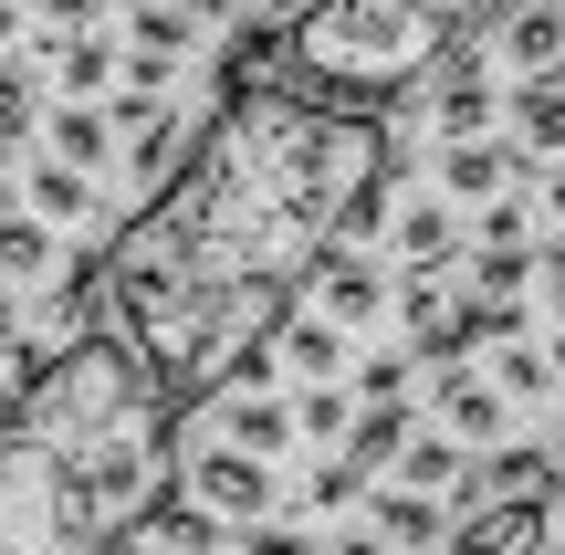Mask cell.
Instances as JSON below:
<instances>
[{
  "label": "cell",
  "instance_id": "5b68a950",
  "mask_svg": "<svg viewBox=\"0 0 565 555\" xmlns=\"http://www.w3.org/2000/svg\"><path fill=\"white\" fill-rule=\"evenodd\" d=\"M450 555H545V503H482L450 535Z\"/></svg>",
  "mask_w": 565,
  "mask_h": 555
},
{
  "label": "cell",
  "instance_id": "8992f818",
  "mask_svg": "<svg viewBox=\"0 0 565 555\" xmlns=\"http://www.w3.org/2000/svg\"><path fill=\"white\" fill-rule=\"evenodd\" d=\"M315 314H324V325H366V314H377V273H366L356 263V252H324V273H315Z\"/></svg>",
  "mask_w": 565,
  "mask_h": 555
},
{
  "label": "cell",
  "instance_id": "ba28073f",
  "mask_svg": "<svg viewBox=\"0 0 565 555\" xmlns=\"http://www.w3.org/2000/svg\"><path fill=\"white\" fill-rule=\"evenodd\" d=\"M503 53L524 63L534 84H545L555 63H565V11H555V0H534V11H513V21H503Z\"/></svg>",
  "mask_w": 565,
  "mask_h": 555
},
{
  "label": "cell",
  "instance_id": "603a6c76",
  "mask_svg": "<svg viewBox=\"0 0 565 555\" xmlns=\"http://www.w3.org/2000/svg\"><path fill=\"white\" fill-rule=\"evenodd\" d=\"M21 137H32V84L0 63V147H21Z\"/></svg>",
  "mask_w": 565,
  "mask_h": 555
},
{
  "label": "cell",
  "instance_id": "484cf974",
  "mask_svg": "<svg viewBox=\"0 0 565 555\" xmlns=\"http://www.w3.org/2000/svg\"><path fill=\"white\" fill-rule=\"evenodd\" d=\"M513 284H524V252H492L482 242V293H513Z\"/></svg>",
  "mask_w": 565,
  "mask_h": 555
},
{
  "label": "cell",
  "instance_id": "d4e9b609",
  "mask_svg": "<svg viewBox=\"0 0 565 555\" xmlns=\"http://www.w3.org/2000/svg\"><path fill=\"white\" fill-rule=\"evenodd\" d=\"M294 419H303V430H315V440H324V430H356V419H345V398H335V388H315V398H303Z\"/></svg>",
  "mask_w": 565,
  "mask_h": 555
},
{
  "label": "cell",
  "instance_id": "8fae6325",
  "mask_svg": "<svg viewBox=\"0 0 565 555\" xmlns=\"http://www.w3.org/2000/svg\"><path fill=\"white\" fill-rule=\"evenodd\" d=\"M482 126H492V84L471 74V63H450V84H440V137H450V147H471Z\"/></svg>",
  "mask_w": 565,
  "mask_h": 555
},
{
  "label": "cell",
  "instance_id": "9a60e30c",
  "mask_svg": "<svg viewBox=\"0 0 565 555\" xmlns=\"http://www.w3.org/2000/svg\"><path fill=\"white\" fill-rule=\"evenodd\" d=\"M440 419H450L461 440H492V430H503V388H482V377H450V388H440Z\"/></svg>",
  "mask_w": 565,
  "mask_h": 555
},
{
  "label": "cell",
  "instance_id": "4316f807",
  "mask_svg": "<svg viewBox=\"0 0 565 555\" xmlns=\"http://www.w3.org/2000/svg\"><path fill=\"white\" fill-rule=\"evenodd\" d=\"M242 555H315V545H303V535H282V524H252Z\"/></svg>",
  "mask_w": 565,
  "mask_h": 555
},
{
  "label": "cell",
  "instance_id": "6da1fadb",
  "mask_svg": "<svg viewBox=\"0 0 565 555\" xmlns=\"http://www.w3.org/2000/svg\"><path fill=\"white\" fill-rule=\"evenodd\" d=\"M387 210V126L366 105H324L303 84L221 95V116L189 137L179 179L116 221L105 263V325L147 356L168 398H221L231 377H263L273 335L294 325V293L324 273L345 231H377Z\"/></svg>",
  "mask_w": 565,
  "mask_h": 555
},
{
  "label": "cell",
  "instance_id": "4dcf8cb0",
  "mask_svg": "<svg viewBox=\"0 0 565 555\" xmlns=\"http://www.w3.org/2000/svg\"><path fill=\"white\" fill-rule=\"evenodd\" d=\"M335 555H398V545H377V535H345V545H335Z\"/></svg>",
  "mask_w": 565,
  "mask_h": 555
},
{
  "label": "cell",
  "instance_id": "9c48e42d",
  "mask_svg": "<svg viewBox=\"0 0 565 555\" xmlns=\"http://www.w3.org/2000/svg\"><path fill=\"white\" fill-rule=\"evenodd\" d=\"M398 451H408V409H398V398H387V409H366L356 430H345V472H356V482H366V472H387Z\"/></svg>",
  "mask_w": 565,
  "mask_h": 555
},
{
  "label": "cell",
  "instance_id": "44dd1931",
  "mask_svg": "<svg viewBox=\"0 0 565 555\" xmlns=\"http://www.w3.org/2000/svg\"><path fill=\"white\" fill-rule=\"evenodd\" d=\"M408 493H440V482H461V451H450V440H408Z\"/></svg>",
  "mask_w": 565,
  "mask_h": 555
},
{
  "label": "cell",
  "instance_id": "f546056e",
  "mask_svg": "<svg viewBox=\"0 0 565 555\" xmlns=\"http://www.w3.org/2000/svg\"><path fill=\"white\" fill-rule=\"evenodd\" d=\"M179 11H189V21H231V0H179Z\"/></svg>",
  "mask_w": 565,
  "mask_h": 555
},
{
  "label": "cell",
  "instance_id": "5bb4252c",
  "mask_svg": "<svg viewBox=\"0 0 565 555\" xmlns=\"http://www.w3.org/2000/svg\"><path fill=\"white\" fill-rule=\"evenodd\" d=\"M53 147H63V168H105V158H116V126H105L95 105H63V116H53Z\"/></svg>",
  "mask_w": 565,
  "mask_h": 555
},
{
  "label": "cell",
  "instance_id": "ac0fdd59",
  "mask_svg": "<svg viewBox=\"0 0 565 555\" xmlns=\"http://www.w3.org/2000/svg\"><path fill=\"white\" fill-rule=\"evenodd\" d=\"M440 179L461 189V200H492V189H503V147H482V137H471V147H450V158H440Z\"/></svg>",
  "mask_w": 565,
  "mask_h": 555
},
{
  "label": "cell",
  "instance_id": "d6a6232c",
  "mask_svg": "<svg viewBox=\"0 0 565 555\" xmlns=\"http://www.w3.org/2000/svg\"><path fill=\"white\" fill-rule=\"evenodd\" d=\"M545 284H555V305H565V252H555V273H545Z\"/></svg>",
  "mask_w": 565,
  "mask_h": 555
},
{
  "label": "cell",
  "instance_id": "30bf717a",
  "mask_svg": "<svg viewBox=\"0 0 565 555\" xmlns=\"http://www.w3.org/2000/svg\"><path fill=\"white\" fill-rule=\"evenodd\" d=\"M21 210H32V221H84V210H95V179H84V168H32V179H21Z\"/></svg>",
  "mask_w": 565,
  "mask_h": 555
},
{
  "label": "cell",
  "instance_id": "d6986e66",
  "mask_svg": "<svg viewBox=\"0 0 565 555\" xmlns=\"http://www.w3.org/2000/svg\"><path fill=\"white\" fill-rule=\"evenodd\" d=\"M189 32H200V21H189L179 0H147V11H137V53H158V63H179Z\"/></svg>",
  "mask_w": 565,
  "mask_h": 555
},
{
  "label": "cell",
  "instance_id": "277c9868",
  "mask_svg": "<svg viewBox=\"0 0 565 555\" xmlns=\"http://www.w3.org/2000/svg\"><path fill=\"white\" fill-rule=\"evenodd\" d=\"M189 503H200L210 524H263V514H273V472H263L252 451H231V440H221V451L189 461Z\"/></svg>",
  "mask_w": 565,
  "mask_h": 555
},
{
  "label": "cell",
  "instance_id": "52a82bcc",
  "mask_svg": "<svg viewBox=\"0 0 565 555\" xmlns=\"http://www.w3.org/2000/svg\"><path fill=\"white\" fill-rule=\"evenodd\" d=\"M42 273H53V221L0 200V284H42Z\"/></svg>",
  "mask_w": 565,
  "mask_h": 555
},
{
  "label": "cell",
  "instance_id": "83f0119b",
  "mask_svg": "<svg viewBox=\"0 0 565 555\" xmlns=\"http://www.w3.org/2000/svg\"><path fill=\"white\" fill-rule=\"evenodd\" d=\"M116 555H179V545H158V535H147V524H137V535H126Z\"/></svg>",
  "mask_w": 565,
  "mask_h": 555
},
{
  "label": "cell",
  "instance_id": "7c38bea8",
  "mask_svg": "<svg viewBox=\"0 0 565 555\" xmlns=\"http://www.w3.org/2000/svg\"><path fill=\"white\" fill-rule=\"evenodd\" d=\"M53 74H63V95H105V84H116V42H105V32L53 42Z\"/></svg>",
  "mask_w": 565,
  "mask_h": 555
},
{
  "label": "cell",
  "instance_id": "3957f363",
  "mask_svg": "<svg viewBox=\"0 0 565 555\" xmlns=\"http://www.w3.org/2000/svg\"><path fill=\"white\" fill-rule=\"evenodd\" d=\"M492 11H513V0H315L282 32V63H294L303 95L377 116L398 84H419L440 53H461Z\"/></svg>",
  "mask_w": 565,
  "mask_h": 555
},
{
  "label": "cell",
  "instance_id": "2e32d148",
  "mask_svg": "<svg viewBox=\"0 0 565 555\" xmlns=\"http://www.w3.org/2000/svg\"><path fill=\"white\" fill-rule=\"evenodd\" d=\"M273 346H282V356H294V367H303V377H335V356H345V346H335V325H324V314H294V325H282V335H273Z\"/></svg>",
  "mask_w": 565,
  "mask_h": 555
},
{
  "label": "cell",
  "instance_id": "7a4b0ae2",
  "mask_svg": "<svg viewBox=\"0 0 565 555\" xmlns=\"http://www.w3.org/2000/svg\"><path fill=\"white\" fill-rule=\"evenodd\" d=\"M179 398L116 325L53 346V367L0 419V555H116L168 503Z\"/></svg>",
  "mask_w": 565,
  "mask_h": 555
},
{
  "label": "cell",
  "instance_id": "1f68e13d",
  "mask_svg": "<svg viewBox=\"0 0 565 555\" xmlns=\"http://www.w3.org/2000/svg\"><path fill=\"white\" fill-rule=\"evenodd\" d=\"M0 346H11V284H0Z\"/></svg>",
  "mask_w": 565,
  "mask_h": 555
},
{
  "label": "cell",
  "instance_id": "cb8c5ba5",
  "mask_svg": "<svg viewBox=\"0 0 565 555\" xmlns=\"http://www.w3.org/2000/svg\"><path fill=\"white\" fill-rule=\"evenodd\" d=\"M42 21L74 42V32H95V21H105V0H42Z\"/></svg>",
  "mask_w": 565,
  "mask_h": 555
},
{
  "label": "cell",
  "instance_id": "836d02e7",
  "mask_svg": "<svg viewBox=\"0 0 565 555\" xmlns=\"http://www.w3.org/2000/svg\"><path fill=\"white\" fill-rule=\"evenodd\" d=\"M545 210H555V231H565V179H555V200H545Z\"/></svg>",
  "mask_w": 565,
  "mask_h": 555
},
{
  "label": "cell",
  "instance_id": "4fadbf2b",
  "mask_svg": "<svg viewBox=\"0 0 565 555\" xmlns=\"http://www.w3.org/2000/svg\"><path fill=\"white\" fill-rule=\"evenodd\" d=\"M282 440H294V409H282V398H231V451L273 461Z\"/></svg>",
  "mask_w": 565,
  "mask_h": 555
},
{
  "label": "cell",
  "instance_id": "ffe728a7",
  "mask_svg": "<svg viewBox=\"0 0 565 555\" xmlns=\"http://www.w3.org/2000/svg\"><path fill=\"white\" fill-rule=\"evenodd\" d=\"M429 535H440V514L419 493H377V545H429Z\"/></svg>",
  "mask_w": 565,
  "mask_h": 555
},
{
  "label": "cell",
  "instance_id": "e0dca14e",
  "mask_svg": "<svg viewBox=\"0 0 565 555\" xmlns=\"http://www.w3.org/2000/svg\"><path fill=\"white\" fill-rule=\"evenodd\" d=\"M513 116H524V137H534V147H565V74L524 84V95H513Z\"/></svg>",
  "mask_w": 565,
  "mask_h": 555
},
{
  "label": "cell",
  "instance_id": "7402d4cb",
  "mask_svg": "<svg viewBox=\"0 0 565 555\" xmlns=\"http://www.w3.org/2000/svg\"><path fill=\"white\" fill-rule=\"evenodd\" d=\"M398 242H408V263H419V273H440V252H450V221H440V210H408V221H398Z\"/></svg>",
  "mask_w": 565,
  "mask_h": 555
},
{
  "label": "cell",
  "instance_id": "f1b7e54d",
  "mask_svg": "<svg viewBox=\"0 0 565 555\" xmlns=\"http://www.w3.org/2000/svg\"><path fill=\"white\" fill-rule=\"evenodd\" d=\"M11 42H21V0H0V53H11Z\"/></svg>",
  "mask_w": 565,
  "mask_h": 555
}]
</instances>
